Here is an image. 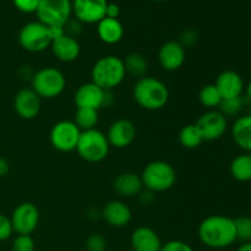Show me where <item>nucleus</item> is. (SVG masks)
Returning <instances> with one entry per match:
<instances>
[{
    "label": "nucleus",
    "instance_id": "nucleus-1",
    "mask_svg": "<svg viewBox=\"0 0 251 251\" xmlns=\"http://www.w3.org/2000/svg\"><path fill=\"white\" fill-rule=\"evenodd\" d=\"M200 242L211 249H225L237 242L234 220L223 215H212L200 223L198 229Z\"/></svg>",
    "mask_w": 251,
    "mask_h": 251
},
{
    "label": "nucleus",
    "instance_id": "nucleus-2",
    "mask_svg": "<svg viewBox=\"0 0 251 251\" xmlns=\"http://www.w3.org/2000/svg\"><path fill=\"white\" fill-rule=\"evenodd\" d=\"M132 97L142 109L159 110L168 103L169 90L163 81L146 75L135 82Z\"/></svg>",
    "mask_w": 251,
    "mask_h": 251
},
{
    "label": "nucleus",
    "instance_id": "nucleus-3",
    "mask_svg": "<svg viewBox=\"0 0 251 251\" xmlns=\"http://www.w3.org/2000/svg\"><path fill=\"white\" fill-rule=\"evenodd\" d=\"M124 61L117 55L100 56L92 66L91 82L104 91H113L125 80Z\"/></svg>",
    "mask_w": 251,
    "mask_h": 251
},
{
    "label": "nucleus",
    "instance_id": "nucleus-4",
    "mask_svg": "<svg viewBox=\"0 0 251 251\" xmlns=\"http://www.w3.org/2000/svg\"><path fill=\"white\" fill-rule=\"evenodd\" d=\"M140 176L144 188L153 194L164 193L173 188L176 183V169L171 163L164 161L150 162Z\"/></svg>",
    "mask_w": 251,
    "mask_h": 251
},
{
    "label": "nucleus",
    "instance_id": "nucleus-5",
    "mask_svg": "<svg viewBox=\"0 0 251 251\" xmlns=\"http://www.w3.org/2000/svg\"><path fill=\"white\" fill-rule=\"evenodd\" d=\"M65 87V76L54 66L39 69L31 77V88L41 97V100H53L59 97Z\"/></svg>",
    "mask_w": 251,
    "mask_h": 251
},
{
    "label": "nucleus",
    "instance_id": "nucleus-6",
    "mask_svg": "<svg viewBox=\"0 0 251 251\" xmlns=\"http://www.w3.org/2000/svg\"><path fill=\"white\" fill-rule=\"evenodd\" d=\"M110 145L104 132L98 129L81 131L75 151L88 163H100L107 158Z\"/></svg>",
    "mask_w": 251,
    "mask_h": 251
},
{
    "label": "nucleus",
    "instance_id": "nucleus-7",
    "mask_svg": "<svg viewBox=\"0 0 251 251\" xmlns=\"http://www.w3.org/2000/svg\"><path fill=\"white\" fill-rule=\"evenodd\" d=\"M36 15L46 26L64 27L73 15V4L71 0H41Z\"/></svg>",
    "mask_w": 251,
    "mask_h": 251
},
{
    "label": "nucleus",
    "instance_id": "nucleus-8",
    "mask_svg": "<svg viewBox=\"0 0 251 251\" xmlns=\"http://www.w3.org/2000/svg\"><path fill=\"white\" fill-rule=\"evenodd\" d=\"M19 43L29 53H41L50 47V29L39 21L28 22L20 29Z\"/></svg>",
    "mask_w": 251,
    "mask_h": 251
},
{
    "label": "nucleus",
    "instance_id": "nucleus-9",
    "mask_svg": "<svg viewBox=\"0 0 251 251\" xmlns=\"http://www.w3.org/2000/svg\"><path fill=\"white\" fill-rule=\"evenodd\" d=\"M113 102L112 91H104L93 82L82 83L74 95L76 108H91L100 110L103 107H109Z\"/></svg>",
    "mask_w": 251,
    "mask_h": 251
},
{
    "label": "nucleus",
    "instance_id": "nucleus-10",
    "mask_svg": "<svg viewBox=\"0 0 251 251\" xmlns=\"http://www.w3.org/2000/svg\"><path fill=\"white\" fill-rule=\"evenodd\" d=\"M81 130L73 120H60L53 125L49 134L51 146L59 152H73L76 150Z\"/></svg>",
    "mask_w": 251,
    "mask_h": 251
},
{
    "label": "nucleus",
    "instance_id": "nucleus-11",
    "mask_svg": "<svg viewBox=\"0 0 251 251\" xmlns=\"http://www.w3.org/2000/svg\"><path fill=\"white\" fill-rule=\"evenodd\" d=\"M39 210L34 203L22 202L12 211V229L17 235H31L39 225Z\"/></svg>",
    "mask_w": 251,
    "mask_h": 251
},
{
    "label": "nucleus",
    "instance_id": "nucleus-12",
    "mask_svg": "<svg viewBox=\"0 0 251 251\" xmlns=\"http://www.w3.org/2000/svg\"><path fill=\"white\" fill-rule=\"evenodd\" d=\"M202 135L203 141H215L221 139L228 129V118L218 109H210L195 123Z\"/></svg>",
    "mask_w": 251,
    "mask_h": 251
},
{
    "label": "nucleus",
    "instance_id": "nucleus-13",
    "mask_svg": "<svg viewBox=\"0 0 251 251\" xmlns=\"http://www.w3.org/2000/svg\"><path fill=\"white\" fill-rule=\"evenodd\" d=\"M73 14L81 24H98L105 17L108 0H73Z\"/></svg>",
    "mask_w": 251,
    "mask_h": 251
},
{
    "label": "nucleus",
    "instance_id": "nucleus-14",
    "mask_svg": "<svg viewBox=\"0 0 251 251\" xmlns=\"http://www.w3.org/2000/svg\"><path fill=\"white\" fill-rule=\"evenodd\" d=\"M42 100L31 87L22 88L14 97L15 113L21 119L32 120L38 117L41 112Z\"/></svg>",
    "mask_w": 251,
    "mask_h": 251
},
{
    "label": "nucleus",
    "instance_id": "nucleus-15",
    "mask_svg": "<svg viewBox=\"0 0 251 251\" xmlns=\"http://www.w3.org/2000/svg\"><path fill=\"white\" fill-rule=\"evenodd\" d=\"M105 136L110 147L126 149L136 139V126L129 119H118L110 124Z\"/></svg>",
    "mask_w": 251,
    "mask_h": 251
},
{
    "label": "nucleus",
    "instance_id": "nucleus-16",
    "mask_svg": "<svg viewBox=\"0 0 251 251\" xmlns=\"http://www.w3.org/2000/svg\"><path fill=\"white\" fill-rule=\"evenodd\" d=\"M185 48L178 41H168L158 50V63L166 71H176L185 63Z\"/></svg>",
    "mask_w": 251,
    "mask_h": 251
},
{
    "label": "nucleus",
    "instance_id": "nucleus-17",
    "mask_svg": "<svg viewBox=\"0 0 251 251\" xmlns=\"http://www.w3.org/2000/svg\"><path fill=\"white\" fill-rule=\"evenodd\" d=\"M215 86L217 87L222 100L242 97L245 88L242 76L233 70L222 71L216 78Z\"/></svg>",
    "mask_w": 251,
    "mask_h": 251
},
{
    "label": "nucleus",
    "instance_id": "nucleus-18",
    "mask_svg": "<svg viewBox=\"0 0 251 251\" xmlns=\"http://www.w3.org/2000/svg\"><path fill=\"white\" fill-rule=\"evenodd\" d=\"M100 217L110 227L123 228L130 223L132 218V212L124 201L112 200L105 203L100 212Z\"/></svg>",
    "mask_w": 251,
    "mask_h": 251
},
{
    "label": "nucleus",
    "instance_id": "nucleus-19",
    "mask_svg": "<svg viewBox=\"0 0 251 251\" xmlns=\"http://www.w3.org/2000/svg\"><path fill=\"white\" fill-rule=\"evenodd\" d=\"M53 55L63 63H73L80 56L81 46L77 39L69 34L54 38L50 43Z\"/></svg>",
    "mask_w": 251,
    "mask_h": 251
},
{
    "label": "nucleus",
    "instance_id": "nucleus-20",
    "mask_svg": "<svg viewBox=\"0 0 251 251\" xmlns=\"http://www.w3.org/2000/svg\"><path fill=\"white\" fill-rule=\"evenodd\" d=\"M132 251H159L162 248L161 238L150 227H137L130 238Z\"/></svg>",
    "mask_w": 251,
    "mask_h": 251
},
{
    "label": "nucleus",
    "instance_id": "nucleus-21",
    "mask_svg": "<svg viewBox=\"0 0 251 251\" xmlns=\"http://www.w3.org/2000/svg\"><path fill=\"white\" fill-rule=\"evenodd\" d=\"M113 189L120 198L130 199L140 195L144 189L141 176L134 172H124L120 173L113 183Z\"/></svg>",
    "mask_w": 251,
    "mask_h": 251
},
{
    "label": "nucleus",
    "instance_id": "nucleus-22",
    "mask_svg": "<svg viewBox=\"0 0 251 251\" xmlns=\"http://www.w3.org/2000/svg\"><path fill=\"white\" fill-rule=\"evenodd\" d=\"M98 38L105 44H117L124 37V27L119 19L104 17L97 24Z\"/></svg>",
    "mask_w": 251,
    "mask_h": 251
},
{
    "label": "nucleus",
    "instance_id": "nucleus-23",
    "mask_svg": "<svg viewBox=\"0 0 251 251\" xmlns=\"http://www.w3.org/2000/svg\"><path fill=\"white\" fill-rule=\"evenodd\" d=\"M232 137L239 149L251 153V114L235 119L232 126Z\"/></svg>",
    "mask_w": 251,
    "mask_h": 251
},
{
    "label": "nucleus",
    "instance_id": "nucleus-24",
    "mask_svg": "<svg viewBox=\"0 0 251 251\" xmlns=\"http://www.w3.org/2000/svg\"><path fill=\"white\" fill-rule=\"evenodd\" d=\"M230 174L235 180L247 183L251 180V153L239 154L230 163Z\"/></svg>",
    "mask_w": 251,
    "mask_h": 251
},
{
    "label": "nucleus",
    "instance_id": "nucleus-25",
    "mask_svg": "<svg viewBox=\"0 0 251 251\" xmlns=\"http://www.w3.org/2000/svg\"><path fill=\"white\" fill-rule=\"evenodd\" d=\"M124 61V68L126 75L136 77L137 80L144 76H146L147 73V60L142 54L140 53H130L123 59Z\"/></svg>",
    "mask_w": 251,
    "mask_h": 251
},
{
    "label": "nucleus",
    "instance_id": "nucleus-26",
    "mask_svg": "<svg viewBox=\"0 0 251 251\" xmlns=\"http://www.w3.org/2000/svg\"><path fill=\"white\" fill-rule=\"evenodd\" d=\"M73 122L81 131L92 130L96 129L100 122V114H98V110L91 109V108H76Z\"/></svg>",
    "mask_w": 251,
    "mask_h": 251
},
{
    "label": "nucleus",
    "instance_id": "nucleus-27",
    "mask_svg": "<svg viewBox=\"0 0 251 251\" xmlns=\"http://www.w3.org/2000/svg\"><path fill=\"white\" fill-rule=\"evenodd\" d=\"M179 144L188 150L198 149L203 142L202 135L195 124H188L179 131Z\"/></svg>",
    "mask_w": 251,
    "mask_h": 251
},
{
    "label": "nucleus",
    "instance_id": "nucleus-28",
    "mask_svg": "<svg viewBox=\"0 0 251 251\" xmlns=\"http://www.w3.org/2000/svg\"><path fill=\"white\" fill-rule=\"evenodd\" d=\"M199 102L208 109H218L222 102V97L215 83H208L201 88L199 92Z\"/></svg>",
    "mask_w": 251,
    "mask_h": 251
},
{
    "label": "nucleus",
    "instance_id": "nucleus-29",
    "mask_svg": "<svg viewBox=\"0 0 251 251\" xmlns=\"http://www.w3.org/2000/svg\"><path fill=\"white\" fill-rule=\"evenodd\" d=\"M235 234L237 240L242 243L251 242V218L248 216H240L234 218Z\"/></svg>",
    "mask_w": 251,
    "mask_h": 251
},
{
    "label": "nucleus",
    "instance_id": "nucleus-30",
    "mask_svg": "<svg viewBox=\"0 0 251 251\" xmlns=\"http://www.w3.org/2000/svg\"><path fill=\"white\" fill-rule=\"evenodd\" d=\"M243 107H244L243 97H238L232 98V100H223L222 102H221L220 107H218V110L228 118L239 114V113L242 112Z\"/></svg>",
    "mask_w": 251,
    "mask_h": 251
},
{
    "label": "nucleus",
    "instance_id": "nucleus-31",
    "mask_svg": "<svg viewBox=\"0 0 251 251\" xmlns=\"http://www.w3.org/2000/svg\"><path fill=\"white\" fill-rule=\"evenodd\" d=\"M86 249L87 251H105L107 249V240L104 237L98 233H93V234L88 235L86 239Z\"/></svg>",
    "mask_w": 251,
    "mask_h": 251
},
{
    "label": "nucleus",
    "instance_id": "nucleus-32",
    "mask_svg": "<svg viewBox=\"0 0 251 251\" xmlns=\"http://www.w3.org/2000/svg\"><path fill=\"white\" fill-rule=\"evenodd\" d=\"M12 251H34V240L31 235H17L12 242Z\"/></svg>",
    "mask_w": 251,
    "mask_h": 251
},
{
    "label": "nucleus",
    "instance_id": "nucleus-33",
    "mask_svg": "<svg viewBox=\"0 0 251 251\" xmlns=\"http://www.w3.org/2000/svg\"><path fill=\"white\" fill-rule=\"evenodd\" d=\"M14 233L10 217L0 213V242H5L9 239Z\"/></svg>",
    "mask_w": 251,
    "mask_h": 251
},
{
    "label": "nucleus",
    "instance_id": "nucleus-34",
    "mask_svg": "<svg viewBox=\"0 0 251 251\" xmlns=\"http://www.w3.org/2000/svg\"><path fill=\"white\" fill-rule=\"evenodd\" d=\"M159 251H195L189 245L188 243L183 240H169V242L162 244V248Z\"/></svg>",
    "mask_w": 251,
    "mask_h": 251
},
{
    "label": "nucleus",
    "instance_id": "nucleus-35",
    "mask_svg": "<svg viewBox=\"0 0 251 251\" xmlns=\"http://www.w3.org/2000/svg\"><path fill=\"white\" fill-rule=\"evenodd\" d=\"M12 2L15 7L21 12L31 14V12H36L41 0H12Z\"/></svg>",
    "mask_w": 251,
    "mask_h": 251
},
{
    "label": "nucleus",
    "instance_id": "nucleus-36",
    "mask_svg": "<svg viewBox=\"0 0 251 251\" xmlns=\"http://www.w3.org/2000/svg\"><path fill=\"white\" fill-rule=\"evenodd\" d=\"M196 41H198V33H196L194 29H185V31L180 34V41L178 42L184 47V48H186V47H190L193 46V44H195Z\"/></svg>",
    "mask_w": 251,
    "mask_h": 251
},
{
    "label": "nucleus",
    "instance_id": "nucleus-37",
    "mask_svg": "<svg viewBox=\"0 0 251 251\" xmlns=\"http://www.w3.org/2000/svg\"><path fill=\"white\" fill-rule=\"evenodd\" d=\"M119 5L114 4V2H108L107 9H105V17H109V19H119Z\"/></svg>",
    "mask_w": 251,
    "mask_h": 251
},
{
    "label": "nucleus",
    "instance_id": "nucleus-38",
    "mask_svg": "<svg viewBox=\"0 0 251 251\" xmlns=\"http://www.w3.org/2000/svg\"><path fill=\"white\" fill-rule=\"evenodd\" d=\"M10 172V163L7 162V159H5L4 157L0 156V178H4L5 176H7Z\"/></svg>",
    "mask_w": 251,
    "mask_h": 251
},
{
    "label": "nucleus",
    "instance_id": "nucleus-39",
    "mask_svg": "<svg viewBox=\"0 0 251 251\" xmlns=\"http://www.w3.org/2000/svg\"><path fill=\"white\" fill-rule=\"evenodd\" d=\"M237 251H251V242L243 243V244L238 248Z\"/></svg>",
    "mask_w": 251,
    "mask_h": 251
},
{
    "label": "nucleus",
    "instance_id": "nucleus-40",
    "mask_svg": "<svg viewBox=\"0 0 251 251\" xmlns=\"http://www.w3.org/2000/svg\"><path fill=\"white\" fill-rule=\"evenodd\" d=\"M247 98L251 102V80L249 81V83H248L247 86Z\"/></svg>",
    "mask_w": 251,
    "mask_h": 251
},
{
    "label": "nucleus",
    "instance_id": "nucleus-41",
    "mask_svg": "<svg viewBox=\"0 0 251 251\" xmlns=\"http://www.w3.org/2000/svg\"><path fill=\"white\" fill-rule=\"evenodd\" d=\"M154 1H159V2H161V1H167V0H154Z\"/></svg>",
    "mask_w": 251,
    "mask_h": 251
}]
</instances>
